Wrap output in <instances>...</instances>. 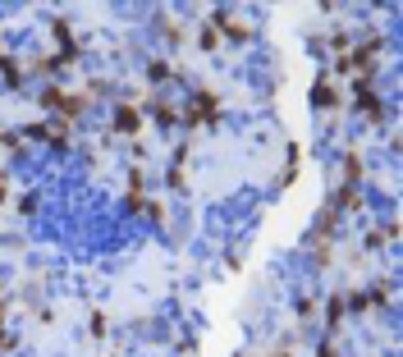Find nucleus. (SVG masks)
Here are the masks:
<instances>
[{
    "instance_id": "1",
    "label": "nucleus",
    "mask_w": 403,
    "mask_h": 357,
    "mask_svg": "<svg viewBox=\"0 0 403 357\" xmlns=\"http://www.w3.org/2000/svg\"><path fill=\"white\" fill-rule=\"evenodd\" d=\"M334 96H330V82H316V105H330Z\"/></svg>"
}]
</instances>
